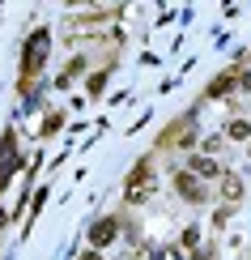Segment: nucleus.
Listing matches in <instances>:
<instances>
[{
  "mask_svg": "<svg viewBox=\"0 0 251 260\" xmlns=\"http://www.w3.org/2000/svg\"><path fill=\"white\" fill-rule=\"evenodd\" d=\"M230 137H234V141L251 137V124H247V120H234V124H230Z\"/></svg>",
  "mask_w": 251,
  "mask_h": 260,
  "instance_id": "nucleus-6",
  "label": "nucleus"
},
{
  "mask_svg": "<svg viewBox=\"0 0 251 260\" xmlns=\"http://www.w3.org/2000/svg\"><path fill=\"white\" fill-rule=\"evenodd\" d=\"M192 167H196V171H200V175H204V179H217V175H222V167H217V162H213V158H192Z\"/></svg>",
  "mask_w": 251,
  "mask_h": 260,
  "instance_id": "nucleus-4",
  "label": "nucleus"
},
{
  "mask_svg": "<svg viewBox=\"0 0 251 260\" xmlns=\"http://www.w3.org/2000/svg\"><path fill=\"white\" fill-rule=\"evenodd\" d=\"M43 56H47V30H39V35L30 39V51L21 56V73H26V77H34L39 64H43ZM26 77H21V81H26Z\"/></svg>",
  "mask_w": 251,
  "mask_h": 260,
  "instance_id": "nucleus-1",
  "label": "nucleus"
},
{
  "mask_svg": "<svg viewBox=\"0 0 251 260\" xmlns=\"http://www.w3.org/2000/svg\"><path fill=\"white\" fill-rule=\"evenodd\" d=\"M0 226H5V213H0Z\"/></svg>",
  "mask_w": 251,
  "mask_h": 260,
  "instance_id": "nucleus-7",
  "label": "nucleus"
},
{
  "mask_svg": "<svg viewBox=\"0 0 251 260\" xmlns=\"http://www.w3.org/2000/svg\"><path fill=\"white\" fill-rule=\"evenodd\" d=\"M174 183H179V192H183L188 201H204V188H200V183H192L183 171H179V179H174Z\"/></svg>",
  "mask_w": 251,
  "mask_h": 260,
  "instance_id": "nucleus-3",
  "label": "nucleus"
},
{
  "mask_svg": "<svg viewBox=\"0 0 251 260\" xmlns=\"http://www.w3.org/2000/svg\"><path fill=\"white\" fill-rule=\"evenodd\" d=\"M111 235H115V222H98V231H94V247H102Z\"/></svg>",
  "mask_w": 251,
  "mask_h": 260,
  "instance_id": "nucleus-5",
  "label": "nucleus"
},
{
  "mask_svg": "<svg viewBox=\"0 0 251 260\" xmlns=\"http://www.w3.org/2000/svg\"><path fill=\"white\" fill-rule=\"evenodd\" d=\"M149 167H136V175H132V183H128V201H145V192H149Z\"/></svg>",
  "mask_w": 251,
  "mask_h": 260,
  "instance_id": "nucleus-2",
  "label": "nucleus"
}]
</instances>
